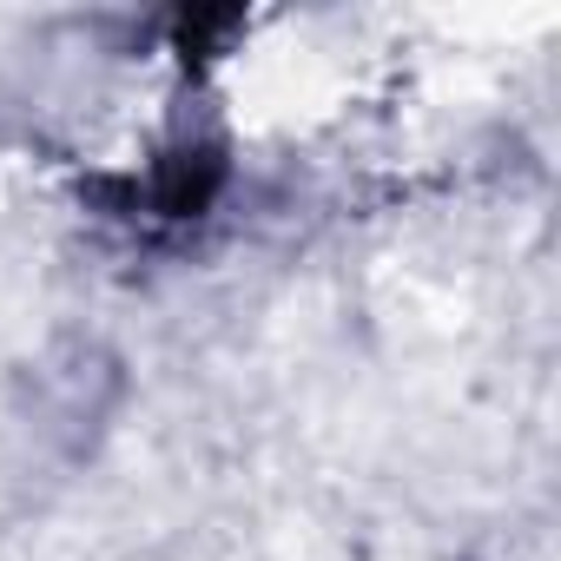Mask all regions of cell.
<instances>
[{
	"instance_id": "1",
	"label": "cell",
	"mask_w": 561,
	"mask_h": 561,
	"mask_svg": "<svg viewBox=\"0 0 561 561\" xmlns=\"http://www.w3.org/2000/svg\"><path fill=\"white\" fill-rule=\"evenodd\" d=\"M126 397V364L100 337H54L21 370V423L60 462H87Z\"/></svg>"
}]
</instances>
